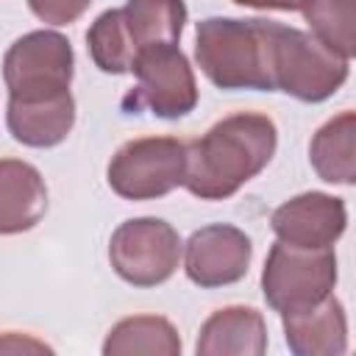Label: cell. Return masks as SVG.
Returning <instances> with one entry per match:
<instances>
[{"label":"cell","instance_id":"6da1fadb","mask_svg":"<svg viewBox=\"0 0 356 356\" xmlns=\"http://www.w3.org/2000/svg\"><path fill=\"white\" fill-rule=\"evenodd\" d=\"M275 122L267 114H231L186 145L184 186L200 200L231 197L267 167L275 153Z\"/></svg>","mask_w":356,"mask_h":356},{"label":"cell","instance_id":"7a4b0ae2","mask_svg":"<svg viewBox=\"0 0 356 356\" xmlns=\"http://www.w3.org/2000/svg\"><path fill=\"white\" fill-rule=\"evenodd\" d=\"M278 22L209 17L197 22L195 56L200 70L220 89L273 92V47Z\"/></svg>","mask_w":356,"mask_h":356},{"label":"cell","instance_id":"3957f363","mask_svg":"<svg viewBox=\"0 0 356 356\" xmlns=\"http://www.w3.org/2000/svg\"><path fill=\"white\" fill-rule=\"evenodd\" d=\"M337 284V256L331 248H298L275 242L267 253L261 289L278 314L300 312L331 295Z\"/></svg>","mask_w":356,"mask_h":356},{"label":"cell","instance_id":"277c9868","mask_svg":"<svg viewBox=\"0 0 356 356\" xmlns=\"http://www.w3.org/2000/svg\"><path fill=\"white\" fill-rule=\"evenodd\" d=\"M273 78L275 89L303 103H320L345 83L348 61L317 42L312 33L278 25L273 47Z\"/></svg>","mask_w":356,"mask_h":356},{"label":"cell","instance_id":"5b68a950","mask_svg":"<svg viewBox=\"0 0 356 356\" xmlns=\"http://www.w3.org/2000/svg\"><path fill=\"white\" fill-rule=\"evenodd\" d=\"M131 72L136 75V89L125 97L128 111L147 108L156 117L178 120L189 114L197 103V83L186 56L175 42H156L134 56Z\"/></svg>","mask_w":356,"mask_h":356},{"label":"cell","instance_id":"8992f818","mask_svg":"<svg viewBox=\"0 0 356 356\" xmlns=\"http://www.w3.org/2000/svg\"><path fill=\"white\" fill-rule=\"evenodd\" d=\"M8 100H47L70 92L72 47L56 31H31L3 58Z\"/></svg>","mask_w":356,"mask_h":356},{"label":"cell","instance_id":"52a82bcc","mask_svg":"<svg viewBox=\"0 0 356 356\" xmlns=\"http://www.w3.org/2000/svg\"><path fill=\"white\" fill-rule=\"evenodd\" d=\"M186 145L172 136H142L122 145L108 164V186L128 200H153L184 184Z\"/></svg>","mask_w":356,"mask_h":356},{"label":"cell","instance_id":"ba28073f","mask_svg":"<svg viewBox=\"0 0 356 356\" xmlns=\"http://www.w3.org/2000/svg\"><path fill=\"white\" fill-rule=\"evenodd\" d=\"M108 259L122 281L134 286H156L175 273L181 259V236L159 217L125 220L111 234Z\"/></svg>","mask_w":356,"mask_h":356},{"label":"cell","instance_id":"9c48e42d","mask_svg":"<svg viewBox=\"0 0 356 356\" xmlns=\"http://www.w3.org/2000/svg\"><path fill=\"white\" fill-rule=\"evenodd\" d=\"M253 245L250 236L234 225L214 222L195 231L186 242V275L203 289L236 284L250 264Z\"/></svg>","mask_w":356,"mask_h":356},{"label":"cell","instance_id":"30bf717a","mask_svg":"<svg viewBox=\"0 0 356 356\" xmlns=\"http://www.w3.org/2000/svg\"><path fill=\"white\" fill-rule=\"evenodd\" d=\"M273 231L281 242L298 248H331L348 222L342 197L325 192H303L273 211Z\"/></svg>","mask_w":356,"mask_h":356},{"label":"cell","instance_id":"8fae6325","mask_svg":"<svg viewBox=\"0 0 356 356\" xmlns=\"http://www.w3.org/2000/svg\"><path fill=\"white\" fill-rule=\"evenodd\" d=\"M286 345L298 356H337L348 350V323L342 303L328 295L320 303L281 314Z\"/></svg>","mask_w":356,"mask_h":356},{"label":"cell","instance_id":"7c38bea8","mask_svg":"<svg viewBox=\"0 0 356 356\" xmlns=\"http://www.w3.org/2000/svg\"><path fill=\"white\" fill-rule=\"evenodd\" d=\"M267 350L264 317L250 306L217 309L200 328V356H261Z\"/></svg>","mask_w":356,"mask_h":356},{"label":"cell","instance_id":"4fadbf2b","mask_svg":"<svg viewBox=\"0 0 356 356\" xmlns=\"http://www.w3.org/2000/svg\"><path fill=\"white\" fill-rule=\"evenodd\" d=\"M47 209V189L36 167L19 159H0V234L33 228Z\"/></svg>","mask_w":356,"mask_h":356},{"label":"cell","instance_id":"5bb4252c","mask_svg":"<svg viewBox=\"0 0 356 356\" xmlns=\"http://www.w3.org/2000/svg\"><path fill=\"white\" fill-rule=\"evenodd\" d=\"M6 122L17 142L28 147H53L72 131L75 100L70 92L47 100H8Z\"/></svg>","mask_w":356,"mask_h":356},{"label":"cell","instance_id":"9a60e30c","mask_svg":"<svg viewBox=\"0 0 356 356\" xmlns=\"http://www.w3.org/2000/svg\"><path fill=\"white\" fill-rule=\"evenodd\" d=\"M356 114L342 111L328 120L309 145L317 175L328 184H353L356 178Z\"/></svg>","mask_w":356,"mask_h":356},{"label":"cell","instance_id":"2e32d148","mask_svg":"<svg viewBox=\"0 0 356 356\" xmlns=\"http://www.w3.org/2000/svg\"><path fill=\"white\" fill-rule=\"evenodd\" d=\"M106 356H175L181 353V339L178 331L172 328L170 320L156 317V314H136L120 320L106 342H103Z\"/></svg>","mask_w":356,"mask_h":356},{"label":"cell","instance_id":"e0dca14e","mask_svg":"<svg viewBox=\"0 0 356 356\" xmlns=\"http://www.w3.org/2000/svg\"><path fill=\"white\" fill-rule=\"evenodd\" d=\"M120 19L134 53H139L156 42H178L186 22V6L184 0H128L125 8H120Z\"/></svg>","mask_w":356,"mask_h":356},{"label":"cell","instance_id":"ac0fdd59","mask_svg":"<svg viewBox=\"0 0 356 356\" xmlns=\"http://www.w3.org/2000/svg\"><path fill=\"white\" fill-rule=\"evenodd\" d=\"M303 17L317 42H323L328 50H334L345 61L353 58L356 0H309L303 6Z\"/></svg>","mask_w":356,"mask_h":356},{"label":"cell","instance_id":"d6986e66","mask_svg":"<svg viewBox=\"0 0 356 356\" xmlns=\"http://www.w3.org/2000/svg\"><path fill=\"white\" fill-rule=\"evenodd\" d=\"M86 42H89V53H92V61L103 70V72H111V75H120V72H131V64H134V44L122 28V19H120V8L114 11H103L89 33H86Z\"/></svg>","mask_w":356,"mask_h":356},{"label":"cell","instance_id":"ffe728a7","mask_svg":"<svg viewBox=\"0 0 356 356\" xmlns=\"http://www.w3.org/2000/svg\"><path fill=\"white\" fill-rule=\"evenodd\" d=\"M89 3L92 0H28L31 11L42 22H50V25H70V22H75L89 8Z\"/></svg>","mask_w":356,"mask_h":356},{"label":"cell","instance_id":"44dd1931","mask_svg":"<svg viewBox=\"0 0 356 356\" xmlns=\"http://www.w3.org/2000/svg\"><path fill=\"white\" fill-rule=\"evenodd\" d=\"M25 353V350H33V353H44V350H50L47 345H42V342H36V339H31V337H19L17 331H8L3 339H0V353Z\"/></svg>","mask_w":356,"mask_h":356},{"label":"cell","instance_id":"7402d4cb","mask_svg":"<svg viewBox=\"0 0 356 356\" xmlns=\"http://www.w3.org/2000/svg\"><path fill=\"white\" fill-rule=\"evenodd\" d=\"M239 6H250V8H275V11H303V6L309 0H234Z\"/></svg>","mask_w":356,"mask_h":356}]
</instances>
